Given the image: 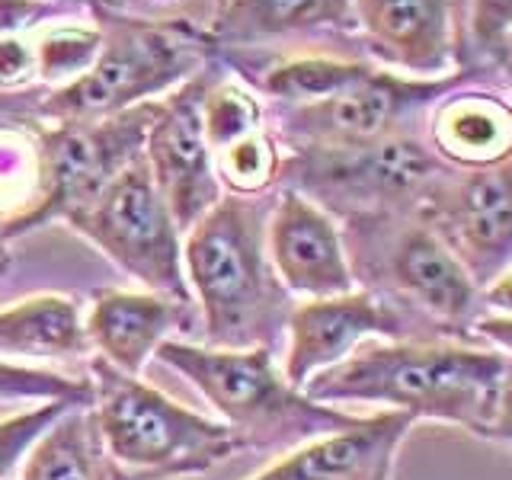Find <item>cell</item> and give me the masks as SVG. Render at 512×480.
<instances>
[{
    "label": "cell",
    "instance_id": "8",
    "mask_svg": "<svg viewBox=\"0 0 512 480\" xmlns=\"http://www.w3.org/2000/svg\"><path fill=\"white\" fill-rule=\"evenodd\" d=\"M157 112L160 100H148L93 122H32L39 151V192L26 208L4 218L0 244L36 231L55 218L68 221L80 208H87L138 154H144V141H148Z\"/></svg>",
    "mask_w": 512,
    "mask_h": 480
},
{
    "label": "cell",
    "instance_id": "2",
    "mask_svg": "<svg viewBox=\"0 0 512 480\" xmlns=\"http://www.w3.org/2000/svg\"><path fill=\"white\" fill-rule=\"evenodd\" d=\"M272 202L228 192L186 234V276L215 349H272L288 327L292 301L266 244Z\"/></svg>",
    "mask_w": 512,
    "mask_h": 480
},
{
    "label": "cell",
    "instance_id": "36",
    "mask_svg": "<svg viewBox=\"0 0 512 480\" xmlns=\"http://www.w3.org/2000/svg\"><path fill=\"white\" fill-rule=\"evenodd\" d=\"M7 266H10V256H7V250H4V247H0V276H4V272H7Z\"/></svg>",
    "mask_w": 512,
    "mask_h": 480
},
{
    "label": "cell",
    "instance_id": "37",
    "mask_svg": "<svg viewBox=\"0 0 512 480\" xmlns=\"http://www.w3.org/2000/svg\"><path fill=\"white\" fill-rule=\"evenodd\" d=\"M0 231H4V215H0Z\"/></svg>",
    "mask_w": 512,
    "mask_h": 480
},
{
    "label": "cell",
    "instance_id": "32",
    "mask_svg": "<svg viewBox=\"0 0 512 480\" xmlns=\"http://www.w3.org/2000/svg\"><path fill=\"white\" fill-rule=\"evenodd\" d=\"M480 304H484L487 314L512 317V266H506L493 282L480 288Z\"/></svg>",
    "mask_w": 512,
    "mask_h": 480
},
{
    "label": "cell",
    "instance_id": "14",
    "mask_svg": "<svg viewBox=\"0 0 512 480\" xmlns=\"http://www.w3.org/2000/svg\"><path fill=\"white\" fill-rule=\"evenodd\" d=\"M266 244L285 292L333 298L356 288L340 224L298 189H282L272 202Z\"/></svg>",
    "mask_w": 512,
    "mask_h": 480
},
{
    "label": "cell",
    "instance_id": "26",
    "mask_svg": "<svg viewBox=\"0 0 512 480\" xmlns=\"http://www.w3.org/2000/svg\"><path fill=\"white\" fill-rule=\"evenodd\" d=\"M4 400H68L77 407L93 404V384L80 378H64L45 368H26L16 362H0V404Z\"/></svg>",
    "mask_w": 512,
    "mask_h": 480
},
{
    "label": "cell",
    "instance_id": "33",
    "mask_svg": "<svg viewBox=\"0 0 512 480\" xmlns=\"http://www.w3.org/2000/svg\"><path fill=\"white\" fill-rule=\"evenodd\" d=\"M36 109L39 106H29V100L20 93H0V116H4V112H13V119H20L23 125H29V122H39Z\"/></svg>",
    "mask_w": 512,
    "mask_h": 480
},
{
    "label": "cell",
    "instance_id": "25",
    "mask_svg": "<svg viewBox=\"0 0 512 480\" xmlns=\"http://www.w3.org/2000/svg\"><path fill=\"white\" fill-rule=\"evenodd\" d=\"M202 125L208 148L215 154L228 148L231 141L263 128L260 100L237 80H208L202 96Z\"/></svg>",
    "mask_w": 512,
    "mask_h": 480
},
{
    "label": "cell",
    "instance_id": "22",
    "mask_svg": "<svg viewBox=\"0 0 512 480\" xmlns=\"http://www.w3.org/2000/svg\"><path fill=\"white\" fill-rule=\"evenodd\" d=\"M375 68L365 61H346V58H327V55H304L288 58L276 68H269L260 80L263 93L276 96L285 106L314 103L324 96L340 93L352 84H359Z\"/></svg>",
    "mask_w": 512,
    "mask_h": 480
},
{
    "label": "cell",
    "instance_id": "23",
    "mask_svg": "<svg viewBox=\"0 0 512 480\" xmlns=\"http://www.w3.org/2000/svg\"><path fill=\"white\" fill-rule=\"evenodd\" d=\"M215 173L221 186H228L234 196H266L282 173L279 138L266 128H256L231 141L228 148L215 151Z\"/></svg>",
    "mask_w": 512,
    "mask_h": 480
},
{
    "label": "cell",
    "instance_id": "11",
    "mask_svg": "<svg viewBox=\"0 0 512 480\" xmlns=\"http://www.w3.org/2000/svg\"><path fill=\"white\" fill-rule=\"evenodd\" d=\"M416 215L484 288L512 266V157L487 167H452Z\"/></svg>",
    "mask_w": 512,
    "mask_h": 480
},
{
    "label": "cell",
    "instance_id": "13",
    "mask_svg": "<svg viewBox=\"0 0 512 480\" xmlns=\"http://www.w3.org/2000/svg\"><path fill=\"white\" fill-rule=\"evenodd\" d=\"M288 356L285 381L304 391L327 368L349 359L365 340H416L404 314L368 288H352L346 295L311 298L288 314Z\"/></svg>",
    "mask_w": 512,
    "mask_h": 480
},
{
    "label": "cell",
    "instance_id": "19",
    "mask_svg": "<svg viewBox=\"0 0 512 480\" xmlns=\"http://www.w3.org/2000/svg\"><path fill=\"white\" fill-rule=\"evenodd\" d=\"M429 144L452 167H487L512 157V106L487 93H448L432 112Z\"/></svg>",
    "mask_w": 512,
    "mask_h": 480
},
{
    "label": "cell",
    "instance_id": "35",
    "mask_svg": "<svg viewBox=\"0 0 512 480\" xmlns=\"http://www.w3.org/2000/svg\"><path fill=\"white\" fill-rule=\"evenodd\" d=\"M500 58H503V68H506V77H509V84H512V42L506 45V52H503Z\"/></svg>",
    "mask_w": 512,
    "mask_h": 480
},
{
    "label": "cell",
    "instance_id": "21",
    "mask_svg": "<svg viewBox=\"0 0 512 480\" xmlns=\"http://www.w3.org/2000/svg\"><path fill=\"white\" fill-rule=\"evenodd\" d=\"M23 480H122L103 452L96 426L84 407H74L48 426L29 448Z\"/></svg>",
    "mask_w": 512,
    "mask_h": 480
},
{
    "label": "cell",
    "instance_id": "39",
    "mask_svg": "<svg viewBox=\"0 0 512 480\" xmlns=\"http://www.w3.org/2000/svg\"><path fill=\"white\" fill-rule=\"evenodd\" d=\"M509 42H512V39H509Z\"/></svg>",
    "mask_w": 512,
    "mask_h": 480
},
{
    "label": "cell",
    "instance_id": "9",
    "mask_svg": "<svg viewBox=\"0 0 512 480\" xmlns=\"http://www.w3.org/2000/svg\"><path fill=\"white\" fill-rule=\"evenodd\" d=\"M68 224L151 292L183 304L192 301L180 231L144 154H138L87 208L71 215Z\"/></svg>",
    "mask_w": 512,
    "mask_h": 480
},
{
    "label": "cell",
    "instance_id": "29",
    "mask_svg": "<svg viewBox=\"0 0 512 480\" xmlns=\"http://www.w3.org/2000/svg\"><path fill=\"white\" fill-rule=\"evenodd\" d=\"M36 77V48L26 36H0V93H20Z\"/></svg>",
    "mask_w": 512,
    "mask_h": 480
},
{
    "label": "cell",
    "instance_id": "24",
    "mask_svg": "<svg viewBox=\"0 0 512 480\" xmlns=\"http://www.w3.org/2000/svg\"><path fill=\"white\" fill-rule=\"evenodd\" d=\"M32 48H36V77L58 90L90 71L103 48V29L87 23L45 26Z\"/></svg>",
    "mask_w": 512,
    "mask_h": 480
},
{
    "label": "cell",
    "instance_id": "18",
    "mask_svg": "<svg viewBox=\"0 0 512 480\" xmlns=\"http://www.w3.org/2000/svg\"><path fill=\"white\" fill-rule=\"evenodd\" d=\"M356 26L352 0H224L208 36L218 48H250Z\"/></svg>",
    "mask_w": 512,
    "mask_h": 480
},
{
    "label": "cell",
    "instance_id": "15",
    "mask_svg": "<svg viewBox=\"0 0 512 480\" xmlns=\"http://www.w3.org/2000/svg\"><path fill=\"white\" fill-rule=\"evenodd\" d=\"M461 0H352L365 45L407 77H448L458 55Z\"/></svg>",
    "mask_w": 512,
    "mask_h": 480
},
{
    "label": "cell",
    "instance_id": "6",
    "mask_svg": "<svg viewBox=\"0 0 512 480\" xmlns=\"http://www.w3.org/2000/svg\"><path fill=\"white\" fill-rule=\"evenodd\" d=\"M452 164L420 135L400 132L362 148H295L279 183L340 218L416 215Z\"/></svg>",
    "mask_w": 512,
    "mask_h": 480
},
{
    "label": "cell",
    "instance_id": "30",
    "mask_svg": "<svg viewBox=\"0 0 512 480\" xmlns=\"http://www.w3.org/2000/svg\"><path fill=\"white\" fill-rule=\"evenodd\" d=\"M74 10L48 0H0V36H26L29 29L48 26Z\"/></svg>",
    "mask_w": 512,
    "mask_h": 480
},
{
    "label": "cell",
    "instance_id": "1",
    "mask_svg": "<svg viewBox=\"0 0 512 480\" xmlns=\"http://www.w3.org/2000/svg\"><path fill=\"white\" fill-rule=\"evenodd\" d=\"M512 359L471 340H394L359 346L304 394L317 404H375L484 436Z\"/></svg>",
    "mask_w": 512,
    "mask_h": 480
},
{
    "label": "cell",
    "instance_id": "20",
    "mask_svg": "<svg viewBox=\"0 0 512 480\" xmlns=\"http://www.w3.org/2000/svg\"><path fill=\"white\" fill-rule=\"evenodd\" d=\"M90 336L80 324V304L68 295H32L0 311V352L64 359L87 352Z\"/></svg>",
    "mask_w": 512,
    "mask_h": 480
},
{
    "label": "cell",
    "instance_id": "3",
    "mask_svg": "<svg viewBox=\"0 0 512 480\" xmlns=\"http://www.w3.org/2000/svg\"><path fill=\"white\" fill-rule=\"evenodd\" d=\"M343 244L356 285L404 314L416 340H471L480 288L420 215L349 218Z\"/></svg>",
    "mask_w": 512,
    "mask_h": 480
},
{
    "label": "cell",
    "instance_id": "34",
    "mask_svg": "<svg viewBox=\"0 0 512 480\" xmlns=\"http://www.w3.org/2000/svg\"><path fill=\"white\" fill-rule=\"evenodd\" d=\"M48 4H58V7H68V10H80V7H90V10H112V7H119L122 0H48Z\"/></svg>",
    "mask_w": 512,
    "mask_h": 480
},
{
    "label": "cell",
    "instance_id": "31",
    "mask_svg": "<svg viewBox=\"0 0 512 480\" xmlns=\"http://www.w3.org/2000/svg\"><path fill=\"white\" fill-rule=\"evenodd\" d=\"M484 442H493V445H506L512 448V372L503 384V394H500V404H496V413L490 426L484 429Z\"/></svg>",
    "mask_w": 512,
    "mask_h": 480
},
{
    "label": "cell",
    "instance_id": "7",
    "mask_svg": "<svg viewBox=\"0 0 512 480\" xmlns=\"http://www.w3.org/2000/svg\"><path fill=\"white\" fill-rule=\"evenodd\" d=\"M103 48L87 74L42 93L36 119L42 122H93L160 100L183 80L202 71V52L192 32L167 23H144L109 16Z\"/></svg>",
    "mask_w": 512,
    "mask_h": 480
},
{
    "label": "cell",
    "instance_id": "27",
    "mask_svg": "<svg viewBox=\"0 0 512 480\" xmlns=\"http://www.w3.org/2000/svg\"><path fill=\"white\" fill-rule=\"evenodd\" d=\"M74 407L77 404H68V400H45L39 407L0 420V480H7L29 448L45 436L48 426L58 423Z\"/></svg>",
    "mask_w": 512,
    "mask_h": 480
},
{
    "label": "cell",
    "instance_id": "17",
    "mask_svg": "<svg viewBox=\"0 0 512 480\" xmlns=\"http://www.w3.org/2000/svg\"><path fill=\"white\" fill-rule=\"evenodd\" d=\"M186 308L189 304L157 292L103 288L93 298L87 336L106 362L116 365L119 372L138 378L144 362L167 340V333L186 320Z\"/></svg>",
    "mask_w": 512,
    "mask_h": 480
},
{
    "label": "cell",
    "instance_id": "28",
    "mask_svg": "<svg viewBox=\"0 0 512 480\" xmlns=\"http://www.w3.org/2000/svg\"><path fill=\"white\" fill-rule=\"evenodd\" d=\"M468 39L474 52L500 58L512 39V0H468Z\"/></svg>",
    "mask_w": 512,
    "mask_h": 480
},
{
    "label": "cell",
    "instance_id": "4",
    "mask_svg": "<svg viewBox=\"0 0 512 480\" xmlns=\"http://www.w3.org/2000/svg\"><path fill=\"white\" fill-rule=\"evenodd\" d=\"M154 356L196 384L221 413V423L253 452H285L359 420L292 388L266 346L215 349L164 340Z\"/></svg>",
    "mask_w": 512,
    "mask_h": 480
},
{
    "label": "cell",
    "instance_id": "12",
    "mask_svg": "<svg viewBox=\"0 0 512 480\" xmlns=\"http://www.w3.org/2000/svg\"><path fill=\"white\" fill-rule=\"evenodd\" d=\"M205 68L160 96V112L144 141V160L164 196L176 231L189 234L196 221L224 192L215 173V154L202 125V96L208 87Z\"/></svg>",
    "mask_w": 512,
    "mask_h": 480
},
{
    "label": "cell",
    "instance_id": "16",
    "mask_svg": "<svg viewBox=\"0 0 512 480\" xmlns=\"http://www.w3.org/2000/svg\"><path fill=\"white\" fill-rule=\"evenodd\" d=\"M413 426V416L397 410L359 416L346 429L292 448L253 480H394L397 452Z\"/></svg>",
    "mask_w": 512,
    "mask_h": 480
},
{
    "label": "cell",
    "instance_id": "10",
    "mask_svg": "<svg viewBox=\"0 0 512 480\" xmlns=\"http://www.w3.org/2000/svg\"><path fill=\"white\" fill-rule=\"evenodd\" d=\"M452 77H407L400 71H372L333 96L314 103L285 106L279 116V138L295 148H362L381 138L407 132L423 106L448 96L458 84Z\"/></svg>",
    "mask_w": 512,
    "mask_h": 480
},
{
    "label": "cell",
    "instance_id": "5",
    "mask_svg": "<svg viewBox=\"0 0 512 480\" xmlns=\"http://www.w3.org/2000/svg\"><path fill=\"white\" fill-rule=\"evenodd\" d=\"M90 420L122 480H170L202 474L231 458L240 439L218 420L180 407L103 356L93 359Z\"/></svg>",
    "mask_w": 512,
    "mask_h": 480
},
{
    "label": "cell",
    "instance_id": "38",
    "mask_svg": "<svg viewBox=\"0 0 512 480\" xmlns=\"http://www.w3.org/2000/svg\"><path fill=\"white\" fill-rule=\"evenodd\" d=\"M0 407H4V404H0Z\"/></svg>",
    "mask_w": 512,
    "mask_h": 480
}]
</instances>
